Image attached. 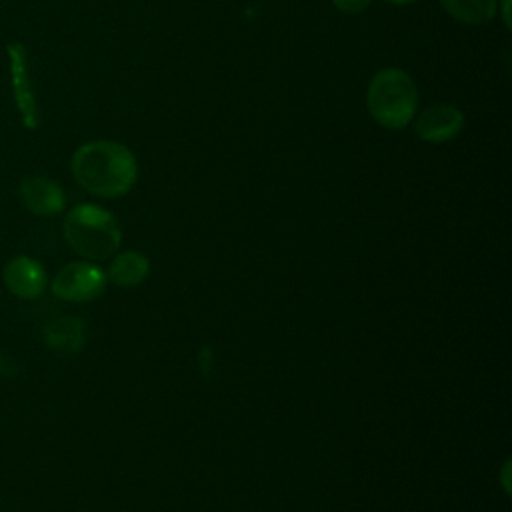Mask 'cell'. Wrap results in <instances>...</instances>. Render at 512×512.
<instances>
[{"label": "cell", "instance_id": "11", "mask_svg": "<svg viewBox=\"0 0 512 512\" xmlns=\"http://www.w3.org/2000/svg\"><path fill=\"white\" fill-rule=\"evenodd\" d=\"M442 8L458 22L484 24L498 10V0H440Z\"/></svg>", "mask_w": 512, "mask_h": 512}, {"label": "cell", "instance_id": "2", "mask_svg": "<svg viewBox=\"0 0 512 512\" xmlns=\"http://www.w3.org/2000/svg\"><path fill=\"white\" fill-rule=\"evenodd\" d=\"M68 246L86 260L114 256L122 242V230L112 212L96 204H76L62 224Z\"/></svg>", "mask_w": 512, "mask_h": 512}, {"label": "cell", "instance_id": "6", "mask_svg": "<svg viewBox=\"0 0 512 512\" xmlns=\"http://www.w3.org/2000/svg\"><path fill=\"white\" fill-rule=\"evenodd\" d=\"M464 126L462 112L452 104H434L426 108L414 124V130L420 140L442 144L460 134Z\"/></svg>", "mask_w": 512, "mask_h": 512}, {"label": "cell", "instance_id": "5", "mask_svg": "<svg viewBox=\"0 0 512 512\" xmlns=\"http://www.w3.org/2000/svg\"><path fill=\"white\" fill-rule=\"evenodd\" d=\"M10 58V84L14 94V104L20 112V120L28 130H36L40 124L38 102L34 96V88L28 74V54L20 42H12L6 46Z\"/></svg>", "mask_w": 512, "mask_h": 512}, {"label": "cell", "instance_id": "10", "mask_svg": "<svg viewBox=\"0 0 512 512\" xmlns=\"http://www.w3.org/2000/svg\"><path fill=\"white\" fill-rule=\"evenodd\" d=\"M42 338H44L46 346L52 348V350L76 352L84 344V324L78 318L64 316V318H58V320L50 322L44 328Z\"/></svg>", "mask_w": 512, "mask_h": 512}, {"label": "cell", "instance_id": "12", "mask_svg": "<svg viewBox=\"0 0 512 512\" xmlns=\"http://www.w3.org/2000/svg\"><path fill=\"white\" fill-rule=\"evenodd\" d=\"M332 4L344 14H360L372 4V0H332Z\"/></svg>", "mask_w": 512, "mask_h": 512}, {"label": "cell", "instance_id": "7", "mask_svg": "<svg viewBox=\"0 0 512 512\" xmlns=\"http://www.w3.org/2000/svg\"><path fill=\"white\" fill-rule=\"evenodd\" d=\"M4 286L18 298L34 300L46 290V272L42 264L30 256H16L2 270Z\"/></svg>", "mask_w": 512, "mask_h": 512}, {"label": "cell", "instance_id": "4", "mask_svg": "<svg viewBox=\"0 0 512 512\" xmlns=\"http://www.w3.org/2000/svg\"><path fill=\"white\" fill-rule=\"evenodd\" d=\"M106 280V272L100 266L78 260L60 268L52 280V292L66 302H90L104 292Z\"/></svg>", "mask_w": 512, "mask_h": 512}, {"label": "cell", "instance_id": "1", "mask_svg": "<svg viewBox=\"0 0 512 512\" xmlns=\"http://www.w3.org/2000/svg\"><path fill=\"white\" fill-rule=\"evenodd\" d=\"M70 170L86 192L100 198L124 196L132 190L138 176L132 150L114 140H92L76 148Z\"/></svg>", "mask_w": 512, "mask_h": 512}, {"label": "cell", "instance_id": "14", "mask_svg": "<svg viewBox=\"0 0 512 512\" xmlns=\"http://www.w3.org/2000/svg\"><path fill=\"white\" fill-rule=\"evenodd\" d=\"M388 4H396V6H404V4H412L416 0H386Z\"/></svg>", "mask_w": 512, "mask_h": 512}, {"label": "cell", "instance_id": "9", "mask_svg": "<svg viewBox=\"0 0 512 512\" xmlns=\"http://www.w3.org/2000/svg\"><path fill=\"white\" fill-rule=\"evenodd\" d=\"M150 272V262L142 252L126 250L116 254L106 270V278H110L116 286L132 288L146 280Z\"/></svg>", "mask_w": 512, "mask_h": 512}, {"label": "cell", "instance_id": "13", "mask_svg": "<svg viewBox=\"0 0 512 512\" xmlns=\"http://www.w3.org/2000/svg\"><path fill=\"white\" fill-rule=\"evenodd\" d=\"M508 2H510V0H502V6H504V10H502V18H504V24L510 28V12H508Z\"/></svg>", "mask_w": 512, "mask_h": 512}, {"label": "cell", "instance_id": "8", "mask_svg": "<svg viewBox=\"0 0 512 512\" xmlns=\"http://www.w3.org/2000/svg\"><path fill=\"white\" fill-rule=\"evenodd\" d=\"M24 208L36 216H56L64 210L66 196L62 188L44 176H28L18 186Z\"/></svg>", "mask_w": 512, "mask_h": 512}, {"label": "cell", "instance_id": "3", "mask_svg": "<svg viewBox=\"0 0 512 512\" xmlns=\"http://www.w3.org/2000/svg\"><path fill=\"white\" fill-rule=\"evenodd\" d=\"M366 106L380 126L390 130L406 128L418 108V88L408 72L384 68L368 84Z\"/></svg>", "mask_w": 512, "mask_h": 512}]
</instances>
